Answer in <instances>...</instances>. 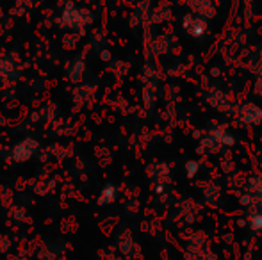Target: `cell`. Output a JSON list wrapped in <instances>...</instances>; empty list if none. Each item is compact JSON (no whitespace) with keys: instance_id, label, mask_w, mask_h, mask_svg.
Wrapping results in <instances>:
<instances>
[{"instance_id":"1","label":"cell","mask_w":262,"mask_h":260,"mask_svg":"<svg viewBox=\"0 0 262 260\" xmlns=\"http://www.w3.org/2000/svg\"><path fill=\"white\" fill-rule=\"evenodd\" d=\"M91 21H93V14L88 9L77 7L75 4H68L62 11L61 18H59V23L64 29H77V31H82Z\"/></svg>"},{"instance_id":"2","label":"cell","mask_w":262,"mask_h":260,"mask_svg":"<svg viewBox=\"0 0 262 260\" xmlns=\"http://www.w3.org/2000/svg\"><path fill=\"white\" fill-rule=\"evenodd\" d=\"M235 118L243 125H259L262 122V109L253 102H245L235 109Z\"/></svg>"},{"instance_id":"3","label":"cell","mask_w":262,"mask_h":260,"mask_svg":"<svg viewBox=\"0 0 262 260\" xmlns=\"http://www.w3.org/2000/svg\"><path fill=\"white\" fill-rule=\"evenodd\" d=\"M182 27H184V31H186V34L194 39H200L207 34V20L202 16H196V14H193V13L184 16Z\"/></svg>"},{"instance_id":"4","label":"cell","mask_w":262,"mask_h":260,"mask_svg":"<svg viewBox=\"0 0 262 260\" xmlns=\"http://www.w3.org/2000/svg\"><path fill=\"white\" fill-rule=\"evenodd\" d=\"M186 6L189 7V11L196 16H202L205 20H212L217 13V7L212 0H186Z\"/></svg>"},{"instance_id":"5","label":"cell","mask_w":262,"mask_h":260,"mask_svg":"<svg viewBox=\"0 0 262 260\" xmlns=\"http://www.w3.org/2000/svg\"><path fill=\"white\" fill-rule=\"evenodd\" d=\"M36 148H38V143H36L34 139H25V141L18 143V145L14 146L13 152H11V157H13L16 162H24V160L31 159V155L36 152Z\"/></svg>"},{"instance_id":"6","label":"cell","mask_w":262,"mask_h":260,"mask_svg":"<svg viewBox=\"0 0 262 260\" xmlns=\"http://www.w3.org/2000/svg\"><path fill=\"white\" fill-rule=\"evenodd\" d=\"M209 104L220 112H234L235 111L234 102H232L223 91H214V93L209 97Z\"/></svg>"},{"instance_id":"7","label":"cell","mask_w":262,"mask_h":260,"mask_svg":"<svg viewBox=\"0 0 262 260\" xmlns=\"http://www.w3.org/2000/svg\"><path fill=\"white\" fill-rule=\"evenodd\" d=\"M207 134L212 135V137L220 143L221 148H228V146H232L235 143L234 135H232L230 132H227L225 129H221V127H214V129L207 130Z\"/></svg>"},{"instance_id":"8","label":"cell","mask_w":262,"mask_h":260,"mask_svg":"<svg viewBox=\"0 0 262 260\" xmlns=\"http://www.w3.org/2000/svg\"><path fill=\"white\" fill-rule=\"evenodd\" d=\"M116 196H118V189L114 187L113 184H107L104 189H102V195L100 198H98V203L100 205H109V203H113L114 200H116Z\"/></svg>"},{"instance_id":"9","label":"cell","mask_w":262,"mask_h":260,"mask_svg":"<svg viewBox=\"0 0 262 260\" xmlns=\"http://www.w3.org/2000/svg\"><path fill=\"white\" fill-rule=\"evenodd\" d=\"M250 228L257 233H262V210L253 212V214L250 216Z\"/></svg>"},{"instance_id":"10","label":"cell","mask_w":262,"mask_h":260,"mask_svg":"<svg viewBox=\"0 0 262 260\" xmlns=\"http://www.w3.org/2000/svg\"><path fill=\"white\" fill-rule=\"evenodd\" d=\"M198 171H200V164H198V160H187L186 162L187 178H194L198 175Z\"/></svg>"},{"instance_id":"11","label":"cell","mask_w":262,"mask_h":260,"mask_svg":"<svg viewBox=\"0 0 262 260\" xmlns=\"http://www.w3.org/2000/svg\"><path fill=\"white\" fill-rule=\"evenodd\" d=\"M200 260H217V258H216V255H214V253H210V251H205L204 257H202Z\"/></svg>"},{"instance_id":"12","label":"cell","mask_w":262,"mask_h":260,"mask_svg":"<svg viewBox=\"0 0 262 260\" xmlns=\"http://www.w3.org/2000/svg\"><path fill=\"white\" fill-rule=\"evenodd\" d=\"M257 94H259V97L262 98V80L259 84H257Z\"/></svg>"},{"instance_id":"13","label":"cell","mask_w":262,"mask_h":260,"mask_svg":"<svg viewBox=\"0 0 262 260\" xmlns=\"http://www.w3.org/2000/svg\"><path fill=\"white\" fill-rule=\"evenodd\" d=\"M246 4H252V2H255V0H245Z\"/></svg>"}]
</instances>
